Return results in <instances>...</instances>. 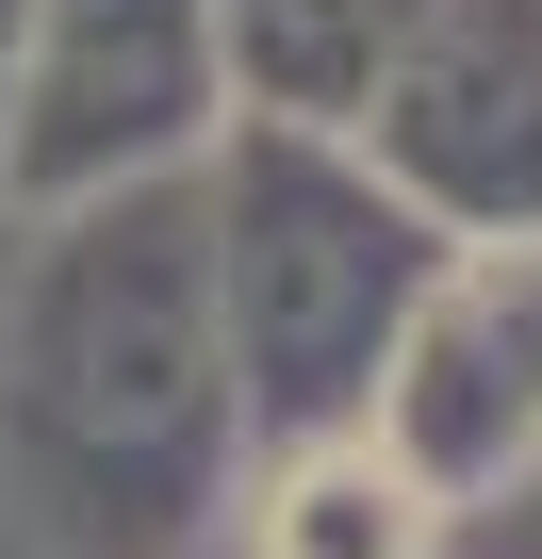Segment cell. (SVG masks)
<instances>
[{
	"label": "cell",
	"mask_w": 542,
	"mask_h": 559,
	"mask_svg": "<svg viewBox=\"0 0 542 559\" xmlns=\"http://www.w3.org/2000/svg\"><path fill=\"white\" fill-rule=\"evenodd\" d=\"M246 477V379L214 313L197 165L34 198L0 263V543L17 559H197Z\"/></svg>",
	"instance_id": "1"
},
{
	"label": "cell",
	"mask_w": 542,
	"mask_h": 559,
	"mask_svg": "<svg viewBox=\"0 0 542 559\" xmlns=\"http://www.w3.org/2000/svg\"><path fill=\"white\" fill-rule=\"evenodd\" d=\"M197 198H214V313H230L246 444L346 428L378 395L395 313L444 263V214H411L362 165V132H329V116H214Z\"/></svg>",
	"instance_id": "2"
},
{
	"label": "cell",
	"mask_w": 542,
	"mask_h": 559,
	"mask_svg": "<svg viewBox=\"0 0 542 559\" xmlns=\"http://www.w3.org/2000/svg\"><path fill=\"white\" fill-rule=\"evenodd\" d=\"M214 116H230L214 0H34L17 99H0V214L132 181V165H197Z\"/></svg>",
	"instance_id": "3"
},
{
	"label": "cell",
	"mask_w": 542,
	"mask_h": 559,
	"mask_svg": "<svg viewBox=\"0 0 542 559\" xmlns=\"http://www.w3.org/2000/svg\"><path fill=\"white\" fill-rule=\"evenodd\" d=\"M362 428L444 510H493L509 477H542V230H444L427 297L378 346Z\"/></svg>",
	"instance_id": "4"
},
{
	"label": "cell",
	"mask_w": 542,
	"mask_h": 559,
	"mask_svg": "<svg viewBox=\"0 0 542 559\" xmlns=\"http://www.w3.org/2000/svg\"><path fill=\"white\" fill-rule=\"evenodd\" d=\"M346 132L411 214L542 230V0H427Z\"/></svg>",
	"instance_id": "5"
},
{
	"label": "cell",
	"mask_w": 542,
	"mask_h": 559,
	"mask_svg": "<svg viewBox=\"0 0 542 559\" xmlns=\"http://www.w3.org/2000/svg\"><path fill=\"white\" fill-rule=\"evenodd\" d=\"M444 493L346 412V428H280V444H263L246 477H230V559H444Z\"/></svg>",
	"instance_id": "6"
},
{
	"label": "cell",
	"mask_w": 542,
	"mask_h": 559,
	"mask_svg": "<svg viewBox=\"0 0 542 559\" xmlns=\"http://www.w3.org/2000/svg\"><path fill=\"white\" fill-rule=\"evenodd\" d=\"M411 17H427V0H214L230 116H329V132H346Z\"/></svg>",
	"instance_id": "7"
},
{
	"label": "cell",
	"mask_w": 542,
	"mask_h": 559,
	"mask_svg": "<svg viewBox=\"0 0 542 559\" xmlns=\"http://www.w3.org/2000/svg\"><path fill=\"white\" fill-rule=\"evenodd\" d=\"M17 17H34V0H0V99H17Z\"/></svg>",
	"instance_id": "8"
}]
</instances>
